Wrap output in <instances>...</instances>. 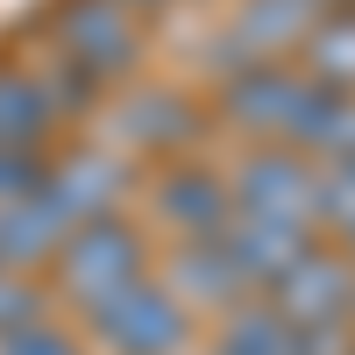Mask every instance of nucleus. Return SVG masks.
Returning a JSON list of instances; mask_svg holds the SVG:
<instances>
[{"mask_svg":"<svg viewBox=\"0 0 355 355\" xmlns=\"http://www.w3.org/2000/svg\"><path fill=\"white\" fill-rule=\"evenodd\" d=\"M150 263H157L150 227H142L135 214H107V220H85V227H71L64 242H57V256H50V291H57L71 313H93V306L114 299V291L142 284V277H150Z\"/></svg>","mask_w":355,"mask_h":355,"instance_id":"1","label":"nucleus"},{"mask_svg":"<svg viewBox=\"0 0 355 355\" xmlns=\"http://www.w3.org/2000/svg\"><path fill=\"white\" fill-rule=\"evenodd\" d=\"M206 128H214V114H206L185 85H121V93L100 100V142L107 150H121L135 171L142 164H178V157H199Z\"/></svg>","mask_w":355,"mask_h":355,"instance_id":"2","label":"nucleus"},{"mask_svg":"<svg viewBox=\"0 0 355 355\" xmlns=\"http://www.w3.org/2000/svg\"><path fill=\"white\" fill-rule=\"evenodd\" d=\"M150 36H142V15H128L121 0H57L50 15V64H64L71 78H85L107 100V85H128Z\"/></svg>","mask_w":355,"mask_h":355,"instance_id":"3","label":"nucleus"},{"mask_svg":"<svg viewBox=\"0 0 355 355\" xmlns=\"http://www.w3.org/2000/svg\"><path fill=\"white\" fill-rule=\"evenodd\" d=\"M78 320H85V348L93 355H192V341H199V320L171 299V284L157 270Z\"/></svg>","mask_w":355,"mask_h":355,"instance_id":"4","label":"nucleus"},{"mask_svg":"<svg viewBox=\"0 0 355 355\" xmlns=\"http://www.w3.org/2000/svg\"><path fill=\"white\" fill-rule=\"evenodd\" d=\"M227 220H234V192L220 164L178 157L142 178V227H164L171 242H214Z\"/></svg>","mask_w":355,"mask_h":355,"instance_id":"5","label":"nucleus"},{"mask_svg":"<svg viewBox=\"0 0 355 355\" xmlns=\"http://www.w3.org/2000/svg\"><path fill=\"white\" fill-rule=\"evenodd\" d=\"M227 192H234V214H256V220H284V227H306L320 214V164L306 150H284V142H249L242 157L227 164Z\"/></svg>","mask_w":355,"mask_h":355,"instance_id":"6","label":"nucleus"},{"mask_svg":"<svg viewBox=\"0 0 355 355\" xmlns=\"http://www.w3.org/2000/svg\"><path fill=\"white\" fill-rule=\"evenodd\" d=\"M142 192V171L121 157V150H107V142H78V150H57L43 164V199L64 214L71 227L85 220H107V214H128V199Z\"/></svg>","mask_w":355,"mask_h":355,"instance_id":"7","label":"nucleus"},{"mask_svg":"<svg viewBox=\"0 0 355 355\" xmlns=\"http://www.w3.org/2000/svg\"><path fill=\"white\" fill-rule=\"evenodd\" d=\"M291 327H334V320H355V256L327 249V242H306V256L263 291Z\"/></svg>","mask_w":355,"mask_h":355,"instance_id":"8","label":"nucleus"},{"mask_svg":"<svg viewBox=\"0 0 355 355\" xmlns=\"http://www.w3.org/2000/svg\"><path fill=\"white\" fill-rule=\"evenodd\" d=\"M157 277L171 284V299L185 306L192 320H227L242 299H263V291L242 277V263L220 249V234H214V242H171Z\"/></svg>","mask_w":355,"mask_h":355,"instance_id":"9","label":"nucleus"},{"mask_svg":"<svg viewBox=\"0 0 355 355\" xmlns=\"http://www.w3.org/2000/svg\"><path fill=\"white\" fill-rule=\"evenodd\" d=\"M313 21H320L313 0H242L234 21L220 28L227 36V71H242V64H299Z\"/></svg>","mask_w":355,"mask_h":355,"instance_id":"10","label":"nucleus"},{"mask_svg":"<svg viewBox=\"0 0 355 355\" xmlns=\"http://www.w3.org/2000/svg\"><path fill=\"white\" fill-rule=\"evenodd\" d=\"M71 114L43 64H0V150H50Z\"/></svg>","mask_w":355,"mask_h":355,"instance_id":"11","label":"nucleus"},{"mask_svg":"<svg viewBox=\"0 0 355 355\" xmlns=\"http://www.w3.org/2000/svg\"><path fill=\"white\" fill-rule=\"evenodd\" d=\"M64 234H71V220L43 199V185L21 192V199H8V206H0V270H8V277L50 270V256H57Z\"/></svg>","mask_w":355,"mask_h":355,"instance_id":"12","label":"nucleus"},{"mask_svg":"<svg viewBox=\"0 0 355 355\" xmlns=\"http://www.w3.org/2000/svg\"><path fill=\"white\" fill-rule=\"evenodd\" d=\"M306 242L313 234L306 227H284V220H256V214H234L227 227H220V249L242 263V277L256 284V291H270L291 263L306 256Z\"/></svg>","mask_w":355,"mask_h":355,"instance_id":"13","label":"nucleus"},{"mask_svg":"<svg viewBox=\"0 0 355 355\" xmlns=\"http://www.w3.org/2000/svg\"><path fill=\"white\" fill-rule=\"evenodd\" d=\"M206 355H291V320L270 299H242L214 327V348Z\"/></svg>","mask_w":355,"mask_h":355,"instance_id":"14","label":"nucleus"},{"mask_svg":"<svg viewBox=\"0 0 355 355\" xmlns=\"http://www.w3.org/2000/svg\"><path fill=\"white\" fill-rule=\"evenodd\" d=\"M299 64L327 85V93H348L355 100V8H341V15H320L313 21V36H306V50H299Z\"/></svg>","mask_w":355,"mask_h":355,"instance_id":"15","label":"nucleus"},{"mask_svg":"<svg viewBox=\"0 0 355 355\" xmlns=\"http://www.w3.org/2000/svg\"><path fill=\"white\" fill-rule=\"evenodd\" d=\"M313 227H327V249L355 256V164H320V214Z\"/></svg>","mask_w":355,"mask_h":355,"instance_id":"16","label":"nucleus"},{"mask_svg":"<svg viewBox=\"0 0 355 355\" xmlns=\"http://www.w3.org/2000/svg\"><path fill=\"white\" fill-rule=\"evenodd\" d=\"M0 355H93V348H85L78 327H64L57 313H43V320H28V327L0 334Z\"/></svg>","mask_w":355,"mask_h":355,"instance_id":"17","label":"nucleus"},{"mask_svg":"<svg viewBox=\"0 0 355 355\" xmlns=\"http://www.w3.org/2000/svg\"><path fill=\"white\" fill-rule=\"evenodd\" d=\"M43 313H50V299L36 291V277H8L0 270V334L28 327V320H43Z\"/></svg>","mask_w":355,"mask_h":355,"instance_id":"18","label":"nucleus"},{"mask_svg":"<svg viewBox=\"0 0 355 355\" xmlns=\"http://www.w3.org/2000/svg\"><path fill=\"white\" fill-rule=\"evenodd\" d=\"M327 164H355V100H348V114H341V135H334V157Z\"/></svg>","mask_w":355,"mask_h":355,"instance_id":"19","label":"nucleus"},{"mask_svg":"<svg viewBox=\"0 0 355 355\" xmlns=\"http://www.w3.org/2000/svg\"><path fill=\"white\" fill-rule=\"evenodd\" d=\"M128 15H157V8H178V0H121Z\"/></svg>","mask_w":355,"mask_h":355,"instance_id":"20","label":"nucleus"},{"mask_svg":"<svg viewBox=\"0 0 355 355\" xmlns=\"http://www.w3.org/2000/svg\"><path fill=\"white\" fill-rule=\"evenodd\" d=\"M313 8H320V15H341V8H355V0H313Z\"/></svg>","mask_w":355,"mask_h":355,"instance_id":"21","label":"nucleus"}]
</instances>
